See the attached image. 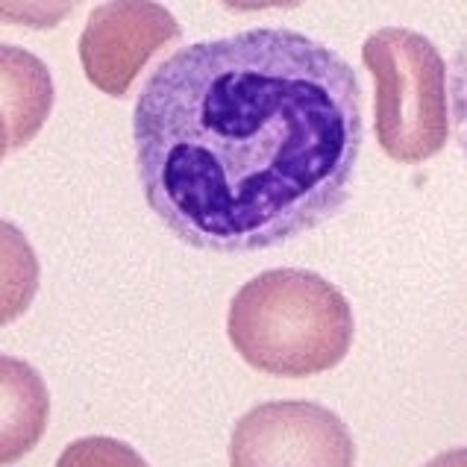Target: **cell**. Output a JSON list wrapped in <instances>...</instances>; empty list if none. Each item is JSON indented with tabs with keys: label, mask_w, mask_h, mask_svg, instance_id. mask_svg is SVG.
<instances>
[{
	"label": "cell",
	"mask_w": 467,
	"mask_h": 467,
	"mask_svg": "<svg viewBox=\"0 0 467 467\" xmlns=\"http://www.w3.org/2000/svg\"><path fill=\"white\" fill-rule=\"evenodd\" d=\"M153 215L197 250L253 253L312 233L350 200L362 86L336 50L262 26L171 53L132 112Z\"/></svg>",
	"instance_id": "6da1fadb"
},
{
	"label": "cell",
	"mask_w": 467,
	"mask_h": 467,
	"mask_svg": "<svg viewBox=\"0 0 467 467\" xmlns=\"http://www.w3.org/2000/svg\"><path fill=\"white\" fill-rule=\"evenodd\" d=\"M53 109V77L36 53L0 45V112H4L12 150L26 148L45 127Z\"/></svg>",
	"instance_id": "52a82bcc"
},
{
	"label": "cell",
	"mask_w": 467,
	"mask_h": 467,
	"mask_svg": "<svg viewBox=\"0 0 467 467\" xmlns=\"http://www.w3.org/2000/svg\"><path fill=\"white\" fill-rule=\"evenodd\" d=\"M226 332L250 368L303 379L341 365L356 324L347 297L324 276L276 268L238 288Z\"/></svg>",
	"instance_id": "7a4b0ae2"
},
{
	"label": "cell",
	"mask_w": 467,
	"mask_h": 467,
	"mask_svg": "<svg viewBox=\"0 0 467 467\" xmlns=\"http://www.w3.org/2000/svg\"><path fill=\"white\" fill-rule=\"evenodd\" d=\"M221 4L235 12H259V9H295L303 0H221Z\"/></svg>",
	"instance_id": "7c38bea8"
},
{
	"label": "cell",
	"mask_w": 467,
	"mask_h": 467,
	"mask_svg": "<svg viewBox=\"0 0 467 467\" xmlns=\"http://www.w3.org/2000/svg\"><path fill=\"white\" fill-rule=\"evenodd\" d=\"M426 467H467V447L447 450L441 456H435Z\"/></svg>",
	"instance_id": "4fadbf2b"
},
{
	"label": "cell",
	"mask_w": 467,
	"mask_h": 467,
	"mask_svg": "<svg viewBox=\"0 0 467 467\" xmlns=\"http://www.w3.org/2000/svg\"><path fill=\"white\" fill-rule=\"evenodd\" d=\"M230 467H356L347 423L309 400H274L235 423Z\"/></svg>",
	"instance_id": "277c9868"
},
{
	"label": "cell",
	"mask_w": 467,
	"mask_h": 467,
	"mask_svg": "<svg viewBox=\"0 0 467 467\" xmlns=\"http://www.w3.org/2000/svg\"><path fill=\"white\" fill-rule=\"evenodd\" d=\"M79 0H0V24L53 30L77 9Z\"/></svg>",
	"instance_id": "30bf717a"
},
{
	"label": "cell",
	"mask_w": 467,
	"mask_h": 467,
	"mask_svg": "<svg viewBox=\"0 0 467 467\" xmlns=\"http://www.w3.org/2000/svg\"><path fill=\"white\" fill-rule=\"evenodd\" d=\"M362 62L377 83L379 148L394 162L420 165L444 150L450 139L447 65L426 36L406 26H382L370 33Z\"/></svg>",
	"instance_id": "3957f363"
},
{
	"label": "cell",
	"mask_w": 467,
	"mask_h": 467,
	"mask_svg": "<svg viewBox=\"0 0 467 467\" xmlns=\"http://www.w3.org/2000/svg\"><path fill=\"white\" fill-rule=\"evenodd\" d=\"M180 24L156 0H106L91 9L79 36L88 83L109 98H127L153 53L180 38Z\"/></svg>",
	"instance_id": "5b68a950"
},
{
	"label": "cell",
	"mask_w": 467,
	"mask_h": 467,
	"mask_svg": "<svg viewBox=\"0 0 467 467\" xmlns=\"http://www.w3.org/2000/svg\"><path fill=\"white\" fill-rule=\"evenodd\" d=\"M50 394L33 365L0 353V467L21 462L47 430Z\"/></svg>",
	"instance_id": "8992f818"
},
{
	"label": "cell",
	"mask_w": 467,
	"mask_h": 467,
	"mask_svg": "<svg viewBox=\"0 0 467 467\" xmlns=\"http://www.w3.org/2000/svg\"><path fill=\"white\" fill-rule=\"evenodd\" d=\"M38 259L16 223L0 218V327L21 317L38 291Z\"/></svg>",
	"instance_id": "ba28073f"
},
{
	"label": "cell",
	"mask_w": 467,
	"mask_h": 467,
	"mask_svg": "<svg viewBox=\"0 0 467 467\" xmlns=\"http://www.w3.org/2000/svg\"><path fill=\"white\" fill-rule=\"evenodd\" d=\"M12 150V132H9V124L4 112H0V162H4V156Z\"/></svg>",
	"instance_id": "5bb4252c"
},
{
	"label": "cell",
	"mask_w": 467,
	"mask_h": 467,
	"mask_svg": "<svg viewBox=\"0 0 467 467\" xmlns=\"http://www.w3.org/2000/svg\"><path fill=\"white\" fill-rule=\"evenodd\" d=\"M450 98H452V130H456V141L467 159V38L456 50V59H452Z\"/></svg>",
	"instance_id": "8fae6325"
},
{
	"label": "cell",
	"mask_w": 467,
	"mask_h": 467,
	"mask_svg": "<svg viewBox=\"0 0 467 467\" xmlns=\"http://www.w3.org/2000/svg\"><path fill=\"white\" fill-rule=\"evenodd\" d=\"M57 467H150L136 450L106 435L79 438L62 450Z\"/></svg>",
	"instance_id": "9c48e42d"
}]
</instances>
